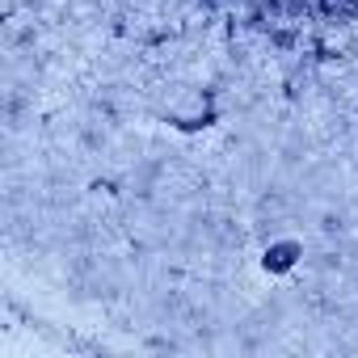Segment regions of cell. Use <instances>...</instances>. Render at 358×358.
Returning a JSON list of instances; mask_svg holds the SVG:
<instances>
[{
  "label": "cell",
  "instance_id": "obj_1",
  "mask_svg": "<svg viewBox=\"0 0 358 358\" xmlns=\"http://www.w3.org/2000/svg\"><path fill=\"white\" fill-rule=\"evenodd\" d=\"M299 262H303V241H295V236H278V241H270V245L262 249V257H257L262 274H270V278H287Z\"/></svg>",
  "mask_w": 358,
  "mask_h": 358
},
{
  "label": "cell",
  "instance_id": "obj_2",
  "mask_svg": "<svg viewBox=\"0 0 358 358\" xmlns=\"http://www.w3.org/2000/svg\"><path fill=\"white\" fill-rule=\"evenodd\" d=\"M266 43H270L274 51H282V55H287V51H295V47L303 43V34H299L295 26H282V22H274V26L266 30Z\"/></svg>",
  "mask_w": 358,
  "mask_h": 358
},
{
  "label": "cell",
  "instance_id": "obj_3",
  "mask_svg": "<svg viewBox=\"0 0 358 358\" xmlns=\"http://www.w3.org/2000/svg\"><path fill=\"white\" fill-rule=\"evenodd\" d=\"M320 228H324L329 236H333V232H341V215H324V220H320Z\"/></svg>",
  "mask_w": 358,
  "mask_h": 358
},
{
  "label": "cell",
  "instance_id": "obj_4",
  "mask_svg": "<svg viewBox=\"0 0 358 358\" xmlns=\"http://www.w3.org/2000/svg\"><path fill=\"white\" fill-rule=\"evenodd\" d=\"M203 9H224V0H199Z\"/></svg>",
  "mask_w": 358,
  "mask_h": 358
},
{
  "label": "cell",
  "instance_id": "obj_5",
  "mask_svg": "<svg viewBox=\"0 0 358 358\" xmlns=\"http://www.w3.org/2000/svg\"><path fill=\"white\" fill-rule=\"evenodd\" d=\"M282 5V17H287V9H295V5H303V0H278Z\"/></svg>",
  "mask_w": 358,
  "mask_h": 358
}]
</instances>
